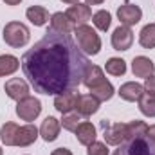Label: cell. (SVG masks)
<instances>
[{
    "label": "cell",
    "instance_id": "obj_1",
    "mask_svg": "<svg viewBox=\"0 0 155 155\" xmlns=\"http://www.w3.org/2000/svg\"><path fill=\"white\" fill-rule=\"evenodd\" d=\"M20 63L36 92L58 96L83 83L90 60L69 35L49 29L47 35L22 56Z\"/></svg>",
    "mask_w": 155,
    "mask_h": 155
},
{
    "label": "cell",
    "instance_id": "obj_2",
    "mask_svg": "<svg viewBox=\"0 0 155 155\" xmlns=\"http://www.w3.org/2000/svg\"><path fill=\"white\" fill-rule=\"evenodd\" d=\"M74 35H76L79 49H81L87 56H96V54H99V51H101V38H99V35H97L90 25H87V24L78 25L76 29H74Z\"/></svg>",
    "mask_w": 155,
    "mask_h": 155
},
{
    "label": "cell",
    "instance_id": "obj_3",
    "mask_svg": "<svg viewBox=\"0 0 155 155\" xmlns=\"http://www.w3.org/2000/svg\"><path fill=\"white\" fill-rule=\"evenodd\" d=\"M114 155H155V143H152L146 135L132 137L121 143Z\"/></svg>",
    "mask_w": 155,
    "mask_h": 155
},
{
    "label": "cell",
    "instance_id": "obj_4",
    "mask_svg": "<svg viewBox=\"0 0 155 155\" xmlns=\"http://www.w3.org/2000/svg\"><path fill=\"white\" fill-rule=\"evenodd\" d=\"M2 38L9 47L20 49V47L27 45V41L31 38V33H29V27L25 24H22V22H9V24H5V27L2 31Z\"/></svg>",
    "mask_w": 155,
    "mask_h": 155
},
{
    "label": "cell",
    "instance_id": "obj_5",
    "mask_svg": "<svg viewBox=\"0 0 155 155\" xmlns=\"http://www.w3.org/2000/svg\"><path fill=\"white\" fill-rule=\"evenodd\" d=\"M41 114V101L38 97H33V96H27L24 99H20L16 103V116L20 117L22 121H35L36 117Z\"/></svg>",
    "mask_w": 155,
    "mask_h": 155
},
{
    "label": "cell",
    "instance_id": "obj_6",
    "mask_svg": "<svg viewBox=\"0 0 155 155\" xmlns=\"http://www.w3.org/2000/svg\"><path fill=\"white\" fill-rule=\"evenodd\" d=\"M103 137L105 143L110 146H119L121 143H124L126 137V123H114V124H107V121H103Z\"/></svg>",
    "mask_w": 155,
    "mask_h": 155
},
{
    "label": "cell",
    "instance_id": "obj_7",
    "mask_svg": "<svg viewBox=\"0 0 155 155\" xmlns=\"http://www.w3.org/2000/svg\"><path fill=\"white\" fill-rule=\"evenodd\" d=\"M117 18H119V22H121V25L132 27V25H135V24L141 22L143 11H141L139 5L126 2V4H123V5H119V9H117Z\"/></svg>",
    "mask_w": 155,
    "mask_h": 155
},
{
    "label": "cell",
    "instance_id": "obj_8",
    "mask_svg": "<svg viewBox=\"0 0 155 155\" xmlns=\"http://www.w3.org/2000/svg\"><path fill=\"white\" fill-rule=\"evenodd\" d=\"M4 90H5L7 97H11L15 101H20V99H24V97L29 96V85L22 78H11V79H7Z\"/></svg>",
    "mask_w": 155,
    "mask_h": 155
},
{
    "label": "cell",
    "instance_id": "obj_9",
    "mask_svg": "<svg viewBox=\"0 0 155 155\" xmlns=\"http://www.w3.org/2000/svg\"><path fill=\"white\" fill-rule=\"evenodd\" d=\"M78 97L79 94L74 90H65L58 96H54V108L61 114H69L72 110H76V103H78Z\"/></svg>",
    "mask_w": 155,
    "mask_h": 155
},
{
    "label": "cell",
    "instance_id": "obj_10",
    "mask_svg": "<svg viewBox=\"0 0 155 155\" xmlns=\"http://www.w3.org/2000/svg\"><path fill=\"white\" fill-rule=\"evenodd\" d=\"M99 105H101V101L97 97H94L92 94H79L76 103V112L81 117H90L99 110Z\"/></svg>",
    "mask_w": 155,
    "mask_h": 155
},
{
    "label": "cell",
    "instance_id": "obj_11",
    "mask_svg": "<svg viewBox=\"0 0 155 155\" xmlns=\"http://www.w3.org/2000/svg\"><path fill=\"white\" fill-rule=\"evenodd\" d=\"M134 43V33L126 25H119L112 33V47L116 51H128Z\"/></svg>",
    "mask_w": 155,
    "mask_h": 155
},
{
    "label": "cell",
    "instance_id": "obj_12",
    "mask_svg": "<svg viewBox=\"0 0 155 155\" xmlns=\"http://www.w3.org/2000/svg\"><path fill=\"white\" fill-rule=\"evenodd\" d=\"M38 135H40L38 128H36L35 124L27 123V124H24V126L18 128V132H16V139H15V146H20V148L31 146V144L38 139Z\"/></svg>",
    "mask_w": 155,
    "mask_h": 155
},
{
    "label": "cell",
    "instance_id": "obj_13",
    "mask_svg": "<svg viewBox=\"0 0 155 155\" xmlns=\"http://www.w3.org/2000/svg\"><path fill=\"white\" fill-rule=\"evenodd\" d=\"M74 29H76V24L65 13L58 11L51 16V31L60 33V35H71V33H74Z\"/></svg>",
    "mask_w": 155,
    "mask_h": 155
},
{
    "label": "cell",
    "instance_id": "obj_14",
    "mask_svg": "<svg viewBox=\"0 0 155 155\" xmlns=\"http://www.w3.org/2000/svg\"><path fill=\"white\" fill-rule=\"evenodd\" d=\"M60 128H61V123L56 119V117L49 116L43 119V123H41V126H40V137L45 141V143H52V141H56L58 139V135H60Z\"/></svg>",
    "mask_w": 155,
    "mask_h": 155
},
{
    "label": "cell",
    "instance_id": "obj_15",
    "mask_svg": "<svg viewBox=\"0 0 155 155\" xmlns=\"http://www.w3.org/2000/svg\"><path fill=\"white\" fill-rule=\"evenodd\" d=\"M65 15L78 25H83V24H87V20H90L92 18V9H90V5H87V4H72L67 11H65Z\"/></svg>",
    "mask_w": 155,
    "mask_h": 155
},
{
    "label": "cell",
    "instance_id": "obj_16",
    "mask_svg": "<svg viewBox=\"0 0 155 155\" xmlns=\"http://www.w3.org/2000/svg\"><path fill=\"white\" fill-rule=\"evenodd\" d=\"M117 94L121 96V99L134 103V101H139L141 99V96L144 94V87L141 83H135V81H126V83H123L119 87V92Z\"/></svg>",
    "mask_w": 155,
    "mask_h": 155
},
{
    "label": "cell",
    "instance_id": "obj_17",
    "mask_svg": "<svg viewBox=\"0 0 155 155\" xmlns=\"http://www.w3.org/2000/svg\"><path fill=\"white\" fill-rule=\"evenodd\" d=\"M132 72L135 78H146L152 76L155 72V65L153 61L146 56H135L134 61H132Z\"/></svg>",
    "mask_w": 155,
    "mask_h": 155
},
{
    "label": "cell",
    "instance_id": "obj_18",
    "mask_svg": "<svg viewBox=\"0 0 155 155\" xmlns=\"http://www.w3.org/2000/svg\"><path fill=\"white\" fill-rule=\"evenodd\" d=\"M74 134H76L78 143L83 146H90L96 141V126L90 121H81Z\"/></svg>",
    "mask_w": 155,
    "mask_h": 155
},
{
    "label": "cell",
    "instance_id": "obj_19",
    "mask_svg": "<svg viewBox=\"0 0 155 155\" xmlns=\"http://www.w3.org/2000/svg\"><path fill=\"white\" fill-rule=\"evenodd\" d=\"M107 81V78H105V72H103V69L101 67H97V65H88V69H87V72H85V76H83V85L88 88V90H92V88H96V87H99L101 83H105Z\"/></svg>",
    "mask_w": 155,
    "mask_h": 155
},
{
    "label": "cell",
    "instance_id": "obj_20",
    "mask_svg": "<svg viewBox=\"0 0 155 155\" xmlns=\"http://www.w3.org/2000/svg\"><path fill=\"white\" fill-rule=\"evenodd\" d=\"M25 16H27V20H29L33 25H36V27L45 25V24L51 20V16H49V11H47L43 5H31V7H27V11H25Z\"/></svg>",
    "mask_w": 155,
    "mask_h": 155
},
{
    "label": "cell",
    "instance_id": "obj_21",
    "mask_svg": "<svg viewBox=\"0 0 155 155\" xmlns=\"http://www.w3.org/2000/svg\"><path fill=\"white\" fill-rule=\"evenodd\" d=\"M20 60L13 54H2L0 56V76H11L18 71Z\"/></svg>",
    "mask_w": 155,
    "mask_h": 155
},
{
    "label": "cell",
    "instance_id": "obj_22",
    "mask_svg": "<svg viewBox=\"0 0 155 155\" xmlns=\"http://www.w3.org/2000/svg\"><path fill=\"white\" fill-rule=\"evenodd\" d=\"M18 124L16 123H5L2 128H0V139L5 146H15V139H16V132H18Z\"/></svg>",
    "mask_w": 155,
    "mask_h": 155
},
{
    "label": "cell",
    "instance_id": "obj_23",
    "mask_svg": "<svg viewBox=\"0 0 155 155\" xmlns=\"http://www.w3.org/2000/svg\"><path fill=\"white\" fill-rule=\"evenodd\" d=\"M139 43L144 49H155V24H148L141 29Z\"/></svg>",
    "mask_w": 155,
    "mask_h": 155
},
{
    "label": "cell",
    "instance_id": "obj_24",
    "mask_svg": "<svg viewBox=\"0 0 155 155\" xmlns=\"http://www.w3.org/2000/svg\"><path fill=\"white\" fill-rule=\"evenodd\" d=\"M92 22H94V27L99 29V31H108L110 29V24H112V15L105 9H99L92 15Z\"/></svg>",
    "mask_w": 155,
    "mask_h": 155
},
{
    "label": "cell",
    "instance_id": "obj_25",
    "mask_svg": "<svg viewBox=\"0 0 155 155\" xmlns=\"http://www.w3.org/2000/svg\"><path fill=\"white\" fill-rule=\"evenodd\" d=\"M90 94H92L94 97H97L99 101H108V99H112V96L116 94V88H114V85L107 79V81H105V83H101L99 87L92 88V90H90Z\"/></svg>",
    "mask_w": 155,
    "mask_h": 155
},
{
    "label": "cell",
    "instance_id": "obj_26",
    "mask_svg": "<svg viewBox=\"0 0 155 155\" xmlns=\"http://www.w3.org/2000/svg\"><path fill=\"white\" fill-rule=\"evenodd\" d=\"M137 103H139V110L146 117H155V94L144 92Z\"/></svg>",
    "mask_w": 155,
    "mask_h": 155
},
{
    "label": "cell",
    "instance_id": "obj_27",
    "mask_svg": "<svg viewBox=\"0 0 155 155\" xmlns=\"http://www.w3.org/2000/svg\"><path fill=\"white\" fill-rule=\"evenodd\" d=\"M146 132H148V124L144 121L135 119L132 123H126V137L128 139H132V137H143V135H146Z\"/></svg>",
    "mask_w": 155,
    "mask_h": 155
},
{
    "label": "cell",
    "instance_id": "obj_28",
    "mask_svg": "<svg viewBox=\"0 0 155 155\" xmlns=\"http://www.w3.org/2000/svg\"><path fill=\"white\" fill-rule=\"evenodd\" d=\"M105 71L112 76H123L126 72V61L123 58H110L105 65Z\"/></svg>",
    "mask_w": 155,
    "mask_h": 155
},
{
    "label": "cell",
    "instance_id": "obj_29",
    "mask_svg": "<svg viewBox=\"0 0 155 155\" xmlns=\"http://www.w3.org/2000/svg\"><path fill=\"white\" fill-rule=\"evenodd\" d=\"M81 121H83V119H81V116H79L78 112H69V114H63V119H61L60 123H61V126H63L65 130L76 132V128L79 126Z\"/></svg>",
    "mask_w": 155,
    "mask_h": 155
},
{
    "label": "cell",
    "instance_id": "obj_30",
    "mask_svg": "<svg viewBox=\"0 0 155 155\" xmlns=\"http://www.w3.org/2000/svg\"><path fill=\"white\" fill-rule=\"evenodd\" d=\"M87 153L88 155H108V150H107V144H105V143H97V141H94V143L88 146Z\"/></svg>",
    "mask_w": 155,
    "mask_h": 155
},
{
    "label": "cell",
    "instance_id": "obj_31",
    "mask_svg": "<svg viewBox=\"0 0 155 155\" xmlns=\"http://www.w3.org/2000/svg\"><path fill=\"white\" fill-rule=\"evenodd\" d=\"M144 92H148V94H155V74L152 76H148L144 79Z\"/></svg>",
    "mask_w": 155,
    "mask_h": 155
},
{
    "label": "cell",
    "instance_id": "obj_32",
    "mask_svg": "<svg viewBox=\"0 0 155 155\" xmlns=\"http://www.w3.org/2000/svg\"><path fill=\"white\" fill-rule=\"evenodd\" d=\"M51 155H72V152L69 148H56V150H52Z\"/></svg>",
    "mask_w": 155,
    "mask_h": 155
},
{
    "label": "cell",
    "instance_id": "obj_33",
    "mask_svg": "<svg viewBox=\"0 0 155 155\" xmlns=\"http://www.w3.org/2000/svg\"><path fill=\"white\" fill-rule=\"evenodd\" d=\"M146 137L152 141V143H155V124H152V126H148V132H146Z\"/></svg>",
    "mask_w": 155,
    "mask_h": 155
},
{
    "label": "cell",
    "instance_id": "obj_34",
    "mask_svg": "<svg viewBox=\"0 0 155 155\" xmlns=\"http://www.w3.org/2000/svg\"><path fill=\"white\" fill-rule=\"evenodd\" d=\"M105 0H85V4L87 5H99V4H103Z\"/></svg>",
    "mask_w": 155,
    "mask_h": 155
},
{
    "label": "cell",
    "instance_id": "obj_35",
    "mask_svg": "<svg viewBox=\"0 0 155 155\" xmlns=\"http://www.w3.org/2000/svg\"><path fill=\"white\" fill-rule=\"evenodd\" d=\"M22 0H4V4H7V5H18Z\"/></svg>",
    "mask_w": 155,
    "mask_h": 155
},
{
    "label": "cell",
    "instance_id": "obj_36",
    "mask_svg": "<svg viewBox=\"0 0 155 155\" xmlns=\"http://www.w3.org/2000/svg\"><path fill=\"white\" fill-rule=\"evenodd\" d=\"M61 2H65V4H78L79 0H61Z\"/></svg>",
    "mask_w": 155,
    "mask_h": 155
},
{
    "label": "cell",
    "instance_id": "obj_37",
    "mask_svg": "<svg viewBox=\"0 0 155 155\" xmlns=\"http://www.w3.org/2000/svg\"><path fill=\"white\" fill-rule=\"evenodd\" d=\"M0 155H4V150H2V148H0Z\"/></svg>",
    "mask_w": 155,
    "mask_h": 155
}]
</instances>
